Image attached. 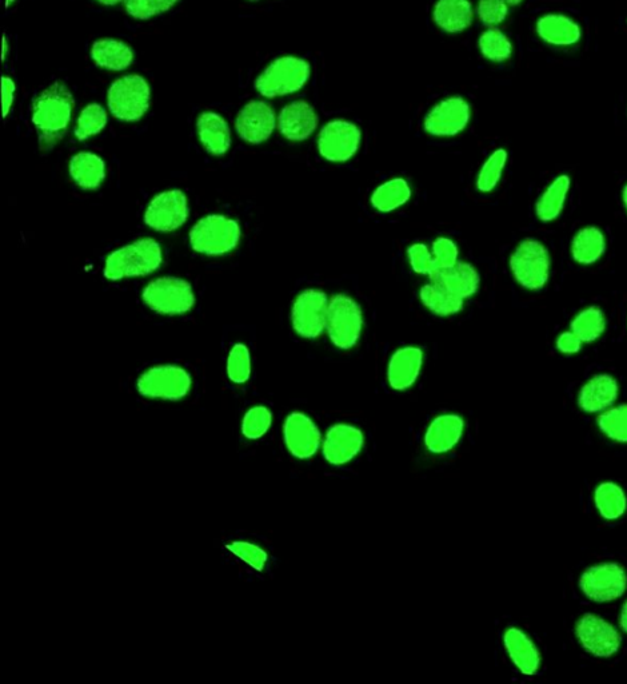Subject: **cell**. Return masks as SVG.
I'll use <instances>...</instances> for the list:
<instances>
[{
  "label": "cell",
  "instance_id": "1",
  "mask_svg": "<svg viewBox=\"0 0 627 684\" xmlns=\"http://www.w3.org/2000/svg\"><path fill=\"white\" fill-rule=\"evenodd\" d=\"M75 99L65 82L51 83L34 98L31 121L38 134L39 149L53 150L65 138L73 121Z\"/></svg>",
  "mask_w": 627,
  "mask_h": 684
},
{
  "label": "cell",
  "instance_id": "2",
  "mask_svg": "<svg viewBox=\"0 0 627 684\" xmlns=\"http://www.w3.org/2000/svg\"><path fill=\"white\" fill-rule=\"evenodd\" d=\"M165 261L162 245L150 237L139 238L113 250L106 257L103 276L109 281L150 276Z\"/></svg>",
  "mask_w": 627,
  "mask_h": 684
},
{
  "label": "cell",
  "instance_id": "3",
  "mask_svg": "<svg viewBox=\"0 0 627 684\" xmlns=\"http://www.w3.org/2000/svg\"><path fill=\"white\" fill-rule=\"evenodd\" d=\"M551 266L550 250L538 238H523L509 257L511 276L527 292H541L546 288L551 277Z\"/></svg>",
  "mask_w": 627,
  "mask_h": 684
},
{
  "label": "cell",
  "instance_id": "4",
  "mask_svg": "<svg viewBox=\"0 0 627 684\" xmlns=\"http://www.w3.org/2000/svg\"><path fill=\"white\" fill-rule=\"evenodd\" d=\"M242 238L237 220L225 214H207L195 222L189 233L190 248L206 257H222L234 252Z\"/></svg>",
  "mask_w": 627,
  "mask_h": 684
},
{
  "label": "cell",
  "instance_id": "5",
  "mask_svg": "<svg viewBox=\"0 0 627 684\" xmlns=\"http://www.w3.org/2000/svg\"><path fill=\"white\" fill-rule=\"evenodd\" d=\"M365 316L362 306L346 293H337L330 298L326 333L331 344L339 351H351L361 341Z\"/></svg>",
  "mask_w": 627,
  "mask_h": 684
},
{
  "label": "cell",
  "instance_id": "6",
  "mask_svg": "<svg viewBox=\"0 0 627 684\" xmlns=\"http://www.w3.org/2000/svg\"><path fill=\"white\" fill-rule=\"evenodd\" d=\"M142 301L154 313L174 317L191 312L197 297L193 285L185 278L162 276L143 288Z\"/></svg>",
  "mask_w": 627,
  "mask_h": 684
},
{
  "label": "cell",
  "instance_id": "7",
  "mask_svg": "<svg viewBox=\"0 0 627 684\" xmlns=\"http://www.w3.org/2000/svg\"><path fill=\"white\" fill-rule=\"evenodd\" d=\"M311 69L306 59L285 55L274 59L255 81L262 97L277 98L298 93L309 82Z\"/></svg>",
  "mask_w": 627,
  "mask_h": 684
},
{
  "label": "cell",
  "instance_id": "8",
  "mask_svg": "<svg viewBox=\"0 0 627 684\" xmlns=\"http://www.w3.org/2000/svg\"><path fill=\"white\" fill-rule=\"evenodd\" d=\"M107 105L118 121H141L151 106V87L141 75L131 74L115 79L107 91Z\"/></svg>",
  "mask_w": 627,
  "mask_h": 684
},
{
  "label": "cell",
  "instance_id": "9",
  "mask_svg": "<svg viewBox=\"0 0 627 684\" xmlns=\"http://www.w3.org/2000/svg\"><path fill=\"white\" fill-rule=\"evenodd\" d=\"M193 387L191 375L181 365L159 364L146 369L137 380V391L146 399L179 401Z\"/></svg>",
  "mask_w": 627,
  "mask_h": 684
},
{
  "label": "cell",
  "instance_id": "10",
  "mask_svg": "<svg viewBox=\"0 0 627 684\" xmlns=\"http://www.w3.org/2000/svg\"><path fill=\"white\" fill-rule=\"evenodd\" d=\"M330 297L325 290L303 289L291 305L290 320L297 336L303 340H317L326 333Z\"/></svg>",
  "mask_w": 627,
  "mask_h": 684
},
{
  "label": "cell",
  "instance_id": "11",
  "mask_svg": "<svg viewBox=\"0 0 627 684\" xmlns=\"http://www.w3.org/2000/svg\"><path fill=\"white\" fill-rule=\"evenodd\" d=\"M189 217V198L179 189H167L155 194L143 213L147 228L163 234L177 232L185 226Z\"/></svg>",
  "mask_w": 627,
  "mask_h": 684
},
{
  "label": "cell",
  "instance_id": "12",
  "mask_svg": "<svg viewBox=\"0 0 627 684\" xmlns=\"http://www.w3.org/2000/svg\"><path fill=\"white\" fill-rule=\"evenodd\" d=\"M362 145V131L347 119H333L319 131V155L330 163H346L357 155Z\"/></svg>",
  "mask_w": 627,
  "mask_h": 684
},
{
  "label": "cell",
  "instance_id": "13",
  "mask_svg": "<svg viewBox=\"0 0 627 684\" xmlns=\"http://www.w3.org/2000/svg\"><path fill=\"white\" fill-rule=\"evenodd\" d=\"M471 121V106L465 98L449 97L431 107L423 119V129L435 138H451L466 130Z\"/></svg>",
  "mask_w": 627,
  "mask_h": 684
},
{
  "label": "cell",
  "instance_id": "14",
  "mask_svg": "<svg viewBox=\"0 0 627 684\" xmlns=\"http://www.w3.org/2000/svg\"><path fill=\"white\" fill-rule=\"evenodd\" d=\"M579 586L594 602L605 603L621 598L627 587L625 568L617 563H603L583 572Z\"/></svg>",
  "mask_w": 627,
  "mask_h": 684
},
{
  "label": "cell",
  "instance_id": "15",
  "mask_svg": "<svg viewBox=\"0 0 627 684\" xmlns=\"http://www.w3.org/2000/svg\"><path fill=\"white\" fill-rule=\"evenodd\" d=\"M277 123V115L269 103L251 101L239 111L235 119V130L242 141L249 145H261L269 141L277 129Z\"/></svg>",
  "mask_w": 627,
  "mask_h": 684
},
{
  "label": "cell",
  "instance_id": "16",
  "mask_svg": "<svg viewBox=\"0 0 627 684\" xmlns=\"http://www.w3.org/2000/svg\"><path fill=\"white\" fill-rule=\"evenodd\" d=\"M575 632L582 647L598 658H610L621 647V635L613 624L593 614L583 615Z\"/></svg>",
  "mask_w": 627,
  "mask_h": 684
},
{
  "label": "cell",
  "instance_id": "17",
  "mask_svg": "<svg viewBox=\"0 0 627 684\" xmlns=\"http://www.w3.org/2000/svg\"><path fill=\"white\" fill-rule=\"evenodd\" d=\"M425 364V351L418 345H403L395 349L387 363L386 379L393 391L413 388Z\"/></svg>",
  "mask_w": 627,
  "mask_h": 684
},
{
  "label": "cell",
  "instance_id": "18",
  "mask_svg": "<svg viewBox=\"0 0 627 684\" xmlns=\"http://www.w3.org/2000/svg\"><path fill=\"white\" fill-rule=\"evenodd\" d=\"M283 439L289 452L297 459L313 457L321 445V432L314 421L302 412H293L283 424Z\"/></svg>",
  "mask_w": 627,
  "mask_h": 684
},
{
  "label": "cell",
  "instance_id": "19",
  "mask_svg": "<svg viewBox=\"0 0 627 684\" xmlns=\"http://www.w3.org/2000/svg\"><path fill=\"white\" fill-rule=\"evenodd\" d=\"M365 436L350 424H335L326 433L323 441V456L327 463L343 465L350 463L362 451Z\"/></svg>",
  "mask_w": 627,
  "mask_h": 684
},
{
  "label": "cell",
  "instance_id": "20",
  "mask_svg": "<svg viewBox=\"0 0 627 684\" xmlns=\"http://www.w3.org/2000/svg\"><path fill=\"white\" fill-rule=\"evenodd\" d=\"M318 125L317 111L306 101L291 102L278 115L279 133L290 142L306 141L315 133Z\"/></svg>",
  "mask_w": 627,
  "mask_h": 684
},
{
  "label": "cell",
  "instance_id": "21",
  "mask_svg": "<svg viewBox=\"0 0 627 684\" xmlns=\"http://www.w3.org/2000/svg\"><path fill=\"white\" fill-rule=\"evenodd\" d=\"M535 31L539 39L553 47H573L582 39V27L574 18L561 13H547L538 18Z\"/></svg>",
  "mask_w": 627,
  "mask_h": 684
},
{
  "label": "cell",
  "instance_id": "22",
  "mask_svg": "<svg viewBox=\"0 0 627 684\" xmlns=\"http://www.w3.org/2000/svg\"><path fill=\"white\" fill-rule=\"evenodd\" d=\"M618 380L609 373H599L587 380L578 393V405L583 412H605L617 401Z\"/></svg>",
  "mask_w": 627,
  "mask_h": 684
},
{
  "label": "cell",
  "instance_id": "23",
  "mask_svg": "<svg viewBox=\"0 0 627 684\" xmlns=\"http://www.w3.org/2000/svg\"><path fill=\"white\" fill-rule=\"evenodd\" d=\"M571 184L573 181L569 174L562 173L546 185L534 204V214L539 222L551 224L562 216L569 200Z\"/></svg>",
  "mask_w": 627,
  "mask_h": 684
},
{
  "label": "cell",
  "instance_id": "24",
  "mask_svg": "<svg viewBox=\"0 0 627 684\" xmlns=\"http://www.w3.org/2000/svg\"><path fill=\"white\" fill-rule=\"evenodd\" d=\"M429 278L465 301L473 298L481 288V273L465 261H459L453 268L435 270Z\"/></svg>",
  "mask_w": 627,
  "mask_h": 684
},
{
  "label": "cell",
  "instance_id": "25",
  "mask_svg": "<svg viewBox=\"0 0 627 684\" xmlns=\"http://www.w3.org/2000/svg\"><path fill=\"white\" fill-rule=\"evenodd\" d=\"M71 181L85 192L101 189L107 178L105 159L93 151H79L69 162Z\"/></svg>",
  "mask_w": 627,
  "mask_h": 684
},
{
  "label": "cell",
  "instance_id": "26",
  "mask_svg": "<svg viewBox=\"0 0 627 684\" xmlns=\"http://www.w3.org/2000/svg\"><path fill=\"white\" fill-rule=\"evenodd\" d=\"M606 252L607 237L599 226H582L571 237L570 256L577 265L593 266L605 257Z\"/></svg>",
  "mask_w": 627,
  "mask_h": 684
},
{
  "label": "cell",
  "instance_id": "27",
  "mask_svg": "<svg viewBox=\"0 0 627 684\" xmlns=\"http://www.w3.org/2000/svg\"><path fill=\"white\" fill-rule=\"evenodd\" d=\"M465 431V421L454 413L435 417L425 435V445L431 453L450 452L461 441Z\"/></svg>",
  "mask_w": 627,
  "mask_h": 684
},
{
  "label": "cell",
  "instance_id": "28",
  "mask_svg": "<svg viewBox=\"0 0 627 684\" xmlns=\"http://www.w3.org/2000/svg\"><path fill=\"white\" fill-rule=\"evenodd\" d=\"M197 134L203 149L213 157H222L230 150L231 129L221 114L205 111L199 115Z\"/></svg>",
  "mask_w": 627,
  "mask_h": 684
},
{
  "label": "cell",
  "instance_id": "29",
  "mask_svg": "<svg viewBox=\"0 0 627 684\" xmlns=\"http://www.w3.org/2000/svg\"><path fill=\"white\" fill-rule=\"evenodd\" d=\"M503 642H505L510 659L523 675L537 674L541 666V655L533 640L525 632L515 627L507 628L503 635Z\"/></svg>",
  "mask_w": 627,
  "mask_h": 684
},
{
  "label": "cell",
  "instance_id": "30",
  "mask_svg": "<svg viewBox=\"0 0 627 684\" xmlns=\"http://www.w3.org/2000/svg\"><path fill=\"white\" fill-rule=\"evenodd\" d=\"M413 197V186L403 177H393L382 182L373 190L370 205L375 212L390 214L409 204Z\"/></svg>",
  "mask_w": 627,
  "mask_h": 684
},
{
  "label": "cell",
  "instance_id": "31",
  "mask_svg": "<svg viewBox=\"0 0 627 684\" xmlns=\"http://www.w3.org/2000/svg\"><path fill=\"white\" fill-rule=\"evenodd\" d=\"M433 19L435 25L445 33H462L473 23V5L470 0H437L434 5Z\"/></svg>",
  "mask_w": 627,
  "mask_h": 684
},
{
  "label": "cell",
  "instance_id": "32",
  "mask_svg": "<svg viewBox=\"0 0 627 684\" xmlns=\"http://www.w3.org/2000/svg\"><path fill=\"white\" fill-rule=\"evenodd\" d=\"M91 59L101 69L123 71L134 62V50L126 42L114 38H102L93 43Z\"/></svg>",
  "mask_w": 627,
  "mask_h": 684
},
{
  "label": "cell",
  "instance_id": "33",
  "mask_svg": "<svg viewBox=\"0 0 627 684\" xmlns=\"http://www.w3.org/2000/svg\"><path fill=\"white\" fill-rule=\"evenodd\" d=\"M418 296L421 304L437 317L457 316L465 308V300L434 281L423 285Z\"/></svg>",
  "mask_w": 627,
  "mask_h": 684
},
{
  "label": "cell",
  "instance_id": "34",
  "mask_svg": "<svg viewBox=\"0 0 627 684\" xmlns=\"http://www.w3.org/2000/svg\"><path fill=\"white\" fill-rule=\"evenodd\" d=\"M569 329L573 330L585 345L594 344L601 340L607 330L605 310L598 305L585 306L571 318Z\"/></svg>",
  "mask_w": 627,
  "mask_h": 684
},
{
  "label": "cell",
  "instance_id": "35",
  "mask_svg": "<svg viewBox=\"0 0 627 684\" xmlns=\"http://www.w3.org/2000/svg\"><path fill=\"white\" fill-rule=\"evenodd\" d=\"M509 163V151L498 147L483 161L475 176V189L481 194H491L501 184Z\"/></svg>",
  "mask_w": 627,
  "mask_h": 684
},
{
  "label": "cell",
  "instance_id": "36",
  "mask_svg": "<svg viewBox=\"0 0 627 684\" xmlns=\"http://www.w3.org/2000/svg\"><path fill=\"white\" fill-rule=\"evenodd\" d=\"M594 501L602 518L607 520L621 518L627 508L625 492L618 484L611 483V481L598 485L595 489Z\"/></svg>",
  "mask_w": 627,
  "mask_h": 684
},
{
  "label": "cell",
  "instance_id": "37",
  "mask_svg": "<svg viewBox=\"0 0 627 684\" xmlns=\"http://www.w3.org/2000/svg\"><path fill=\"white\" fill-rule=\"evenodd\" d=\"M107 123H109V115L105 107L99 103H90L79 114L74 130L75 138L85 142L87 139L97 137L106 129Z\"/></svg>",
  "mask_w": 627,
  "mask_h": 684
},
{
  "label": "cell",
  "instance_id": "38",
  "mask_svg": "<svg viewBox=\"0 0 627 684\" xmlns=\"http://www.w3.org/2000/svg\"><path fill=\"white\" fill-rule=\"evenodd\" d=\"M478 47L483 57L490 62H506L513 55V43L497 27H491V29L482 33L478 39Z\"/></svg>",
  "mask_w": 627,
  "mask_h": 684
},
{
  "label": "cell",
  "instance_id": "39",
  "mask_svg": "<svg viewBox=\"0 0 627 684\" xmlns=\"http://www.w3.org/2000/svg\"><path fill=\"white\" fill-rule=\"evenodd\" d=\"M251 371H253V364H251L250 349L243 342H237L227 355V377L231 383L242 385L250 380Z\"/></svg>",
  "mask_w": 627,
  "mask_h": 684
},
{
  "label": "cell",
  "instance_id": "40",
  "mask_svg": "<svg viewBox=\"0 0 627 684\" xmlns=\"http://www.w3.org/2000/svg\"><path fill=\"white\" fill-rule=\"evenodd\" d=\"M598 427L609 439L627 443V404L606 409L599 416Z\"/></svg>",
  "mask_w": 627,
  "mask_h": 684
},
{
  "label": "cell",
  "instance_id": "41",
  "mask_svg": "<svg viewBox=\"0 0 627 684\" xmlns=\"http://www.w3.org/2000/svg\"><path fill=\"white\" fill-rule=\"evenodd\" d=\"M273 424V413L265 405H255L243 416L242 433L246 439L259 440L265 436Z\"/></svg>",
  "mask_w": 627,
  "mask_h": 684
},
{
  "label": "cell",
  "instance_id": "42",
  "mask_svg": "<svg viewBox=\"0 0 627 684\" xmlns=\"http://www.w3.org/2000/svg\"><path fill=\"white\" fill-rule=\"evenodd\" d=\"M179 0H125L127 14L138 21H149L173 9Z\"/></svg>",
  "mask_w": 627,
  "mask_h": 684
},
{
  "label": "cell",
  "instance_id": "43",
  "mask_svg": "<svg viewBox=\"0 0 627 684\" xmlns=\"http://www.w3.org/2000/svg\"><path fill=\"white\" fill-rule=\"evenodd\" d=\"M406 257L411 270L418 276L430 277L434 273V257L430 246L423 242H414L407 248Z\"/></svg>",
  "mask_w": 627,
  "mask_h": 684
},
{
  "label": "cell",
  "instance_id": "44",
  "mask_svg": "<svg viewBox=\"0 0 627 684\" xmlns=\"http://www.w3.org/2000/svg\"><path fill=\"white\" fill-rule=\"evenodd\" d=\"M433 253L435 270L453 268L459 262V248L457 242L449 237L439 236L430 246ZM434 270V272H435Z\"/></svg>",
  "mask_w": 627,
  "mask_h": 684
},
{
  "label": "cell",
  "instance_id": "45",
  "mask_svg": "<svg viewBox=\"0 0 627 684\" xmlns=\"http://www.w3.org/2000/svg\"><path fill=\"white\" fill-rule=\"evenodd\" d=\"M226 548L242 562L249 564L255 571H262L266 567L267 560H269L266 552L253 543L233 542L227 544Z\"/></svg>",
  "mask_w": 627,
  "mask_h": 684
},
{
  "label": "cell",
  "instance_id": "46",
  "mask_svg": "<svg viewBox=\"0 0 627 684\" xmlns=\"http://www.w3.org/2000/svg\"><path fill=\"white\" fill-rule=\"evenodd\" d=\"M509 9L510 5L506 0H479L477 15L483 25L491 29L506 21Z\"/></svg>",
  "mask_w": 627,
  "mask_h": 684
},
{
  "label": "cell",
  "instance_id": "47",
  "mask_svg": "<svg viewBox=\"0 0 627 684\" xmlns=\"http://www.w3.org/2000/svg\"><path fill=\"white\" fill-rule=\"evenodd\" d=\"M555 351L562 356H575L582 352L585 342L581 340L571 329L563 330L555 337Z\"/></svg>",
  "mask_w": 627,
  "mask_h": 684
},
{
  "label": "cell",
  "instance_id": "48",
  "mask_svg": "<svg viewBox=\"0 0 627 684\" xmlns=\"http://www.w3.org/2000/svg\"><path fill=\"white\" fill-rule=\"evenodd\" d=\"M15 82L10 77H2V94H3V117L7 118L10 114L11 107H13L15 98Z\"/></svg>",
  "mask_w": 627,
  "mask_h": 684
},
{
  "label": "cell",
  "instance_id": "49",
  "mask_svg": "<svg viewBox=\"0 0 627 684\" xmlns=\"http://www.w3.org/2000/svg\"><path fill=\"white\" fill-rule=\"evenodd\" d=\"M621 627L623 628V631H625L627 634V602L625 603V606H623L622 608Z\"/></svg>",
  "mask_w": 627,
  "mask_h": 684
},
{
  "label": "cell",
  "instance_id": "50",
  "mask_svg": "<svg viewBox=\"0 0 627 684\" xmlns=\"http://www.w3.org/2000/svg\"><path fill=\"white\" fill-rule=\"evenodd\" d=\"M7 55H9V42H7L6 35L3 37V54H2V61L5 62Z\"/></svg>",
  "mask_w": 627,
  "mask_h": 684
},
{
  "label": "cell",
  "instance_id": "51",
  "mask_svg": "<svg viewBox=\"0 0 627 684\" xmlns=\"http://www.w3.org/2000/svg\"><path fill=\"white\" fill-rule=\"evenodd\" d=\"M621 197H622L623 209H625V212L627 214V182L625 185H623Z\"/></svg>",
  "mask_w": 627,
  "mask_h": 684
},
{
  "label": "cell",
  "instance_id": "52",
  "mask_svg": "<svg viewBox=\"0 0 627 684\" xmlns=\"http://www.w3.org/2000/svg\"><path fill=\"white\" fill-rule=\"evenodd\" d=\"M97 2L102 3L105 6H115L119 3L125 2V0H97Z\"/></svg>",
  "mask_w": 627,
  "mask_h": 684
},
{
  "label": "cell",
  "instance_id": "53",
  "mask_svg": "<svg viewBox=\"0 0 627 684\" xmlns=\"http://www.w3.org/2000/svg\"><path fill=\"white\" fill-rule=\"evenodd\" d=\"M507 3H509L510 6H518L521 5L523 0H506Z\"/></svg>",
  "mask_w": 627,
  "mask_h": 684
},
{
  "label": "cell",
  "instance_id": "54",
  "mask_svg": "<svg viewBox=\"0 0 627 684\" xmlns=\"http://www.w3.org/2000/svg\"><path fill=\"white\" fill-rule=\"evenodd\" d=\"M15 3V0H6V9H10L11 6H13Z\"/></svg>",
  "mask_w": 627,
  "mask_h": 684
},
{
  "label": "cell",
  "instance_id": "55",
  "mask_svg": "<svg viewBox=\"0 0 627 684\" xmlns=\"http://www.w3.org/2000/svg\"><path fill=\"white\" fill-rule=\"evenodd\" d=\"M627 325V324H626Z\"/></svg>",
  "mask_w": 627,
  "mask_h": 684
}]
</instances>
